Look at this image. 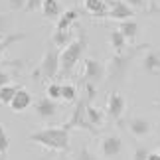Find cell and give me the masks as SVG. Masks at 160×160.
Listing matches in <instances>:
<instances>
[{"mask_svg":"<svg viewBox=\"0 0 160 160\" xmlns=\"http://www.w3.org/2000/svg\"><path fill=\"white\" fill-rule=\"evenodd\" d=\"M28 138L32 140V142L44 146L48 150H53V152H65L69 148V128H65L63 125L61 127L38 128V131L32 132Z\"/></svg>","mask_w":160,"mask_h":160,"instance_id":"cell-1","label":"cell"},{"mask_svg":"<svg viewBox=\"0 0 160 160\" xmlns=\"http://www.w3.org/2000/svg\"><path fill=\"white\" fill-rule=\"evenodd\" d=\"M85 50H87V36L83 32L77 34V38H73V42L67 48L59 52V77H69L75 65L81 61Z\"/></svg>","mask_w":160,"mask_h":160,"instance_id":"cell-2","label":"cell"},{"mask_svg":"<svg viewBox=\"0 0 160 160\" xmlns=\"http://www.w3.org/2000/svg\"><path fill=\"white\" fill-rule=\"evenodd\" d=\"M144 48V46H142ZM142 48H132L131 52H122V53H115L107 63V79L111 83H122L127 79V73L131 69V63L134 59V55L138 53V50Z\"/></svg>","mask_w":160,"mask_h":160,"instance_id":"cell-3","label":"cell"},{"mask_svg":"<svg viewBox=\"0 0 160 160\" xmlns=\"http://www.w3.org/2000/svg\"><path fill=\"white\" fill-rule=\"evenodd\" d=\"M40 75L44 79H53L59 75V50L48 48L40 61Z\"/></svg>","mask_w":160,"mask_h":160,"instance_id":"cell-4","label":"cell"},{"mask_svg":"<svg viewBox=\"0 0 160 160\" xmlns=\"http://www.w3.org/2000/svg\"><path fill=\"white\" fill-rule=\"evenodd\" d=\"M105 77H107V65L105 63H101V61L95 59V58H87L83 61V79L85 81L97 85Z\"/></svg>","mask_w":160,"mask_h":160,"instance_id":"cell-5","label":"cell"},{"mask_svg":"<svg viewBox=\"0 0 160 160\" xmlns=\"http://www.w3.org/2000/svg\"><path fill=\"white\" fill-rule=\"evenodd\" d=\"M87 103H91V101H87V97H85V99H79L77 103H75V111H73L71 113V119L65 122V128H87V131H91V132H97L93 127L89 125L87 122V117H85V105H87Z\"/></svg>","mask_w":160,"mask_h":160,"instance_id":"cell-6","label":"cell"},{"mask_svg":"<svg viewBox=\"0 0 160 160\" xmlns=\"http://www.w3.org/2000/svg\"><path fill=\"white\" fill-rule=\"evenodd\" d=\"M34 111H36V117H38V119L50 121L59 113V107L53 99H50V97L46 95V97H42V99H38V103L34 105Z\"/></svg>","mask_w":160,"mask_h":160,"instance_id":"cell-7","label":"cell"},{"mask_svg":"<svg viewBox=\"0 0 160 160\" xmlns=\"http://www.w3.org/2000/svg\"><path fill=\"white\" fill-rule=\"evenodd\" d=\"M99 148H101L103 158H115L122 152V140H121V137H117V134H107V137L101 138Z\"/></svg>","mask_w":160,"mask_h":160,"instance_id":"cell-8","label":"cell"},{"mask_svg":"<svg viewBox=\"0 0 160 160\" xmlns=\"http://www.w3.org/2000/svg\"><path fill=\"white\" fill-rule=\"evenodd\" d=\"M107 18L111 20H128V18H134V8H131L127 2H122V0H111L109 2V14Z\"/></svg>","mask_w":160,"mask_h":160,"instance_id":"cell-9","label":"cell"},{"mask_svg":"<svg viewBox=\"0 0 160 160\" xmlns=\"http://www.w3.org/2000/svg\"><path fill=\"white\" fill-rule=\"evenodd\" d=\"M127 128H128V132H131L132 137L144 138V137H148L152 132V122L148 119H144V117H132V119L127 121Z\"/></svg>","mask_w":160,"mask_h":160,"instance_id":"cell-10","label":"cell"},{"mask_svg":"<svg viewBox=\"0 0 160 160\" xmlns=\"http://www.w3.org/2000/svg\"><path fill=\"white\" fill-rule=\"evenodd\" d=\"M125 109H127V101H125V97H122L121 93H111L109 95V101H107V115H109V119L111 121H121V117L122 113H125Z\"/></svg>","mask_w":160,"mask_h":160,"instance_id":"cell-11","label":"cell"},{"mask_svg":"<svg viewBox=\"0 0 160 160\" xmlns=\"http://www.w3.org/2000/svg\"><path fill=\"white\" fill-rule=\"evenodd\" d=\"M30 105H32V93H30L28 89H18V93L14 95V99L10 103V109L14 111V113H22V111H26Z\"/></svg>","mask_w":160,"mask_h":160,"instance_id":"cell-12","label":"cell"},{"mask_svg":"<svg viewBox=\"0 0 160 160\" xmlns=\"http://www.w3.org/2000/svg\"><path fill=\"white\" fill-rule=\"evenodd\" d=\"M142 69L150 75H158L160 73V52L158 50H150L144 53L142 58Z\"/></svg>","mask_w":160,"mask_h":160,"instance_id":"cell-13","label":"cell"},{"mask_svg":"<svg viewBox=\"0 0 160 160\" xmlns=\"http://www.w3.org/2000/svg\"><path fill=\"white\" fill-rule=\"evenodd\" d=\"M117 30H121L122 36H125L128 42H134V40L138 38V34H140L138 22L132 20V18H128V20H121V22H119V28H117Z\"/></svg>","mask_w":160,"mask_h":160,"instance_id":"cell-14","label":"cell"},{"mask_svg":"<svg viewBox=\"0 0 160 160\" xmlns=\"http://www.w3.org/2000/svg\"><path fill=\"white\" fill-rule=\"evenodd\" d=\"M77 18H79V12L73 8L61 12L59 18L55 20V30H71V26L77 22Z\"/></svg>","mask_w":160,"mask_h":160,"instance_id":"cell-15","label":"cell"},{"mask_svg":"<svg viewBox=\"0 0 160 160\" xmlns=\"http://www.w3.org/2000/svg\"><path fill=\"white\" fill-rule=\"evenodd\" d=\"M83 6L95 18H107L109 14V6L105 2H101V0H83Z\"/></svg>","mask_w":160,"mask_h":160,"instance_id":"cell-16","label":"cell"},{"mask_svg":"<svg viewBox=\"0 0 160 160\" xmlns=\"http://www.w3.org/2000/svg\"><path fill=\"white\" fill-rule=\"evenodd\" d=\"M85 117H87V122L95 128V131H97V127H101L103 122H105V113H103L101 109L93 107L91 103L85 105Z\"/></svg>","mask_w":160,"mask_h":160,"instance_id":"cell-17","label":"cell"},{"mask_svg":"<svg viewBox=\"0 0 160 160\" xmlns=\"http://www.w3.org/2000/svg\"><path fill=\"white\" fill-rule=\"evenodd\" d=\"M42 14L46 20H58L61 14V4L59 0H44L42 4Z\"/></svg>","mask_w":160,"mask_h":160,"instance_id":"cell-18","label":"cell"},{"mask_svg":"<svg viewBox=\"0 0 160 160\" xmlns=\"http://www.w3.org/2000/svg\"><path fill=\"white\" fill-rule=\"evenodd\" d=\"M73 42V34L71 30H55L53 36H52V44L58 48V50H63Z\"/></svg>","mask_w":160,"mask_h":160,"instance_id":"cell-19","label":"cell"},{"mask_svg":"<svg viewBox=\"0 0 160 160\" xmlns=\"http://www.w3.org/2000/svg\"><path fill=\"white\" fill-rule=\"evenodd\" d=\"M127 38L122 36L121 30H113V32L109 34V44L111 48L115 50V53H122V52H127Z\"/></svg>","mask_w":160,"mask_h":160,"instance_id":"cell-20","label":"cell"},{"mask_svg":"<svg viewBox=\"0 0 160 160\" xmlns=\"http://www.w3.org/2000/svg\"><path fill=\"white\" fill-rule=\"evenodd\" d=\"M18 89L20 87H16V85H12V83L0 87V103H2V105H10L12 99H14V95L18 93Z\"/></svg>","mask_w":160,"mask_h":160,"instance_id":"cell-21","label":"cell"},{"mask_svg":"<svg viewBox=\"0 0 160 160\" xmlns=\"http://www.w3.org/2000/svg\"><path fill=\"white\" fill-rule=\"evenodd\" d=\"M26 38V34H6L4 38H0V61H2V55H4V50H8L10 44L14 42H20Z\"/></svg>","mask_w":160,"mask_h":160,"instance_id":"cell-22","label":"cell"},{"mask_svg":"<svg viewBox=\"0 0 160 160\" xmlns=\"http://www.w3.org/2000/svg\"><path fill=\"white\" fill-rule=\"evenodd\" d=\"M61 99L65 103H75L77 101V87L71 83H63L61 85Z\"/></svg>","mask_w":160,"mask_h":160,"instance_id":"cell-23","label":"cell"},{"mask_svg":"<svg viewBox=\"0 0 160 160\" xmlns=\"http://www.w3.org/2000/svg\"><path fill=\"white\" fill-rule=\"evenodd\" d=\"M73 160H99V158H97L95 154H93V152H91L89 148H87V146H81V148H79L77 152H75V158H73Z\"/></svg>","mask_w":160,"mask_h":160,"instance_id":"cell-24","label":"cell"},{"mask_svg":"<svg viewBox=\"0 0 160 160\" xmlns=\"http://www.w3.org/2000/svg\"><path fill=\"white\" fill-rule=\"evenodd\" d=\"M8 148H10V137L6 134V131H4V127H0V154H6L8 152Z\"/></svg>","mask_w":160,"mask_h":160,"instance_id":"cell-25","label":"cell"},{"mask_svg":"<svg viewBox=\"0 0 160 160\" xmlns=\"http://www.w3.org/2000/svg\"><path fill=\"white\" fill-rule=\"evenodd\" d=\"M46 93H48V97H50V99H53V101L61 99V85H59V83H50V85H48V89H46Z\"/></svg>","mask_w":160,"mask_h":160,"instance_id":"cell-26","label":"cell"},{"mask_svg":"<svg viewBox=\"0 0 160 160\" xmlns=\"http://www.w3.org/2000/svg\"><path fill=\"white\" fill-rule=\"evenodd\" d=\"M148 154H150V152L146 150V146L138 144L137 148H134V152H132V160H146V158H148Z\"/></svg>","mask_w":160,"mask_h":160,"instance_id":"cell-27","label":"cell"},{"mask_svg":"<svg viewBox=\"0 0 160 160\" xmlns=\"http://www.w3.org/2000/svg\"><path fill=\"white\" fill-rule=\"evenodd\" d=\"M8 28H10V16L0 12V38H4V34H6Z\"/></svg>","mask_w":160,"mask_h":160,"instance_id":"cell-28","label":"cell"},{"mask_svg":"<svg viewBox=\"0 0 160 160\" xmlns=\"http://www.w3.org/2000/svg\"><path fill=\"white\" fill-rule=\"evenodd\" d=\"M42 4H44V0H28L24 12H38V10H42Z\"/></svg>","mask_w":160,"mask_h":160,"instance_id":"cell-29","label":"cell"},{"mask_svg":"<svg viewBox=\"0 0 160 160\" xmlns=\"http://www.w3.org/2000/svg\"><path fill=\"white\" fill-rule=\"evenodd\" d=\"M26 2L28 0H8V8L12 12H20V10L26 8Z\"/></svg>","mask_w":160,"mask_h":160,"instance_id":"cell-30","label":"cell"},{"mask_svg":"<svg viewBox=\"0 0 160 160\" xmlns=\"http://www.w3.org/2000/svg\"><path fill=\"white\" fill-rule=\"evenodd\" d=\"M122 2H127L134 10H144L146 8V0H122Z\"/></svg>","mask_w":160,"mask_h":160,"instance_id":"cell-31","label":"cell"},{"mask_svg":"<svg viewBox=\"0 0 160 160\" xmlns=\"http://www.w3.org/2000/svg\"><path fill=\"white\" fill-rule=\"evenodd\" d=\"M8 83H10V75L4 69H0V87H4V85H8Z\"/></svg>","mask_w":160,"mask_h":160,"instance_id":"cell-32","label":"cell"},{"mask_svg":"<svg viewBox=\"0 0 160 160\" xmlns=\"http://www.w3.org/2000/svg\"><path fill=\"white\" fill-rule=\"evenodd\" d=\"M146 160H160V152H150Z\"/></svg>","mask_w":160,"mask_h":160,"instance_id":"cell-33","label":"cell"},{"mask_svg":"<svg viewBox=\"0 0 160 160\" xmlns=\"http://www.w3.org/2000/svg\"><path fill=\"white\" fill-rule=\"evenodd\" d=\"M154 107H156V109H160V99H158V101L154 103Z\"/></svg>","mask_w":160,"mask_h":160,"instance_id":"cell-34","label":"cell"},{"mask_svg":"<svg viewBox=\"0 0 160 160\" xmlns=\"http://www.w3.org/2000/svg\"><path fill=\"white\" fill-rule=\"evenodd\" d=\"M101 2H105V4H107V6H109V2H111V0H101Z\"/></svg>","mask_w":160,"mask_h":160,"instance_id":"cell-35","label":"cell"},{"mask_svg":"<svg viewBox=\"0 0 160 160\" xmlns=\"http://www.w3.org/2000/svg\"><path fill=\"white\" fill-rule=\"evenodd\" d=\"M0 160H4V158H0Z\"/></svg>","mask_w":160,"mask_h":160,"instance_id":"cell-36","label":"cell"}]
</instances>
